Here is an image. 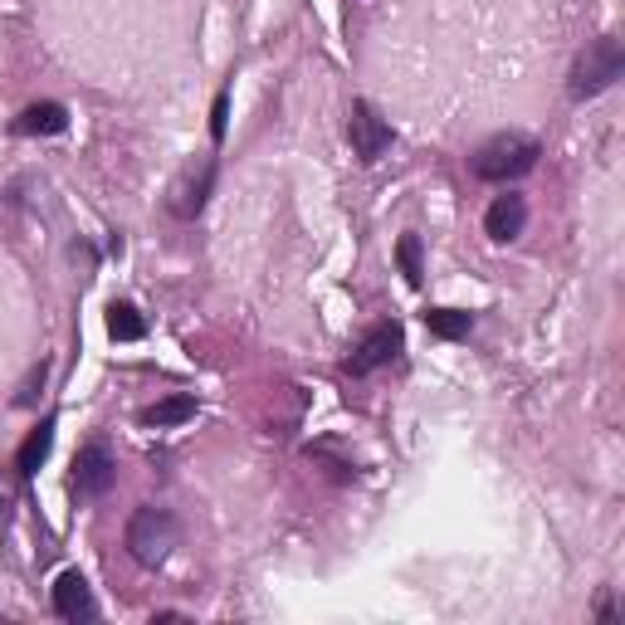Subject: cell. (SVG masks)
I'll use <instances>...</instances> for the list:
<instances>
[{"mask_svg":"<svg viewBox=\"0 0 625 625\" xmlns=\"http://www.w3.org/2000/svg\"><path fill=\"white\" fill-rule=\"evenodd\" d=\"M108 337H112V343H142V337H147L142 313L132 309V303H112V309H108Z\"/></svg>","mask_w":625,"mask_h":625,"instance_id":"cell-13","label":"cell"},{"mask_svg":"<svg viewBox=\"0 0 625 625\" xmlns=\"http://www.w3.org/2000/svg\"><path fill=\"white\" fill-rule=\"evenodd\" d=\"M181 542V528L166 508H138L128 522V552L138 557L142 567H162L172 548Z\"/></svg>","mask_w":625,"mask_h":625,"instance_id":"cell-2","label":"cell"},{"mask_svg":"<svg viewBox=\"0 0 625 625\" xmlns=\"http://www.w3.org/2000/svg\"><path fill=\"white\" fill-rule=\"evenodd\" d=\"M50 450H54V420H44L40 430H30V435H25V445H20V454H15V470H20V479H35V474H40V464L50 460Z\"/></svg>","mask_w":625,"mask_h":625,"instance_id":"cell-11","label":"cell"},{"mask_svg":"<svg viewBox=\"0 0 625 625\" xmlns=\"http://www.w3.org/2000/svg\"><path fill=\"white\" fill-rule=\"evenodd\" d=\"M396 259H401V274L411 289L425 283V259H420V235H401V245H396Z\"/></svg>","mask_w":625,"mask_h":625,"instance_id":"cell-15","label":"cell"},{"mask_svg":"<svg viewBox=\"0 0 625 625\" xmlns=\"http://www.w3.org/2000/svg\"><path fill=\"white\" fill-rule=\"evenodd\" d=\"M522 225H528V201L522 196H498L494 206H488L484 215V230H488V240H498V245H508V240H518L522 235Z\"/></svg>","mask_w":625,"mask_h":625,"instance_id":"cell-9","label":"cell"},{"mask_svg":"<svg viewBox=\"0 0 625 625\" xmlns=\"http://www.w3.org/2000/svg\"><path fill=\"white\" fill-rule=\"evenodd\" d=\"M538 157H542V147L532 138H522V132H498V138H488L479 152H474V176L479 181H518L538 166Z\"/></svg>","mask_w":625,"mask_h":625,"instance_id":"cell-1","label":"cell"},{"mask_svg":"<svg viewBox=\"0 0 625 625\" xmlns=\"http://www.w3.org/2000/svg\"><path fill=\"white\" fill-rule=\"evenodd\" d=\"M425 327L435 337H445V343H460V337H470L474 313H464V309H425Z\"/></svg>","mask_w":625,"mask_h":625,"instance_id":"cell-12","label":"cell"},{"mask_svg":"<svg viewBox=\"0 0 625 625\" xmlns=\"http://www.w3.org/2000/svg\"><path fill=\"white\" fill-rule=\"evenodd\" d=\"M225 118H230V94H215V108H211V138L215 142L225 138Z\"/></svg>","mask_w":625,"mask_h":625,"instance_id":"cell-16","label":"cell"},{"mask_svg":"<svg viewBox=\"0 0 625 625\" xmlns=\"http://www.w3.org/2000/svg\"><path fill=\"white\" fill-rule=\"evenodd\" d=\"M625 74V50L616 35H601L572 69V98H596Z\"/></svg>","mask_w":625,"mask_h":625,"instance_id":"cell-3","label":"cell"},{"mask_svg":"<svg viewBox=\"0 0 625 625\" xmlns=\"http://www.w3.org/2000/svg\"><path fill=\"white\" fill-rule=\"evenodd\" d=\"M406 343V333H401V323H377L367 337H362L357 347L347 352V362H343V371L347 377H371L377 367H386V362L401 352Z\"/></svg>","mask_w":625,"mask_h":625,"instance_id":"cell-5","label":"cell"},{"mask_svg":"<svg viewBox=\"0 0 625 625\" xmlns=\"http://www.w3.org/2000/svg\"><path fill=\"white\" fill-rule=\"evenodd\" d=\"M347 142H352V152H357V162H381L386 157V147H391V122L381 118L371 104H352V112H347Z\"/></svg>","mask_w":625,"mask_h":625,"instance_id":"cell-4","label":"cell"},{"mask_svg":"<svg viewBox=\"0 0 625 625\" xmlns=\"http://www.w3.org/2000/svg\"><path fill=\"white\" fill-rule=\"evenodd\" d=\"M211 186H215V162L211 157H201V162H191L186 172H181L166 206H172V215H181V220H196V215L206 211V201H211Z\"/></svg>","mask_w":625,"mask_h":625,"instance_id":"cell-7","label":"cell"},{"mask_svg":"<svg viewBox=\"0 0 625 625\" xmlns=\"http://www.w3.org/2000/svg\"><path fill=\"white\" fill-rule=\"evenodd\" d=\"M50 606H54V616H60V621H74V625L98 616V601H94V591H88L84 572H60V576H54Z\"/></svg>","mask_w":625,"mask_h":625,"instance_id":"cell-8","label":"cell"},{"mask_svg":"<svg viewBox=\"0 0 625 625\" xmlns=\"http://www.w3.org/2000/svg\"><path fill=\"white\" fill-rule=\"evenodd\" d=\"M112 479H118V464H112V454H108V445H84L74 454V479H69V488L78 498H104L108 488H112Z\"/></svg>","mask_w":625,"mask_h":625,"instance_id":"cell-6","label":"cell"},{"mask_svg":"<svg viewBox=\"0 0 625 625\" xmlns=\"http://www.w3.org/2000/svg\"><path fill=\"white\" fill-rule=\"evenodd\" d=\"M191 416H196V396H166V401H157L152 411H147V425L172 430V425H186Z\"/></svg>","mask_w":625,"mask_h":625,"instance_id":"cell-14","label":"cell"},{"mask_svg":"<svg viewBox=\"0 0 625 625\" xmlns=\"http://www.w3.org/2000/svg\"><path fill=\"white\" fill-rule=\"evenodd\" d=\"M69 128V108L64 104H35L15 118V132L20 138H60Z\"/></svg>","mask_w":625,"mask_h":625,"instance_id":"cell-10","label":"cell"}]
</instances>
